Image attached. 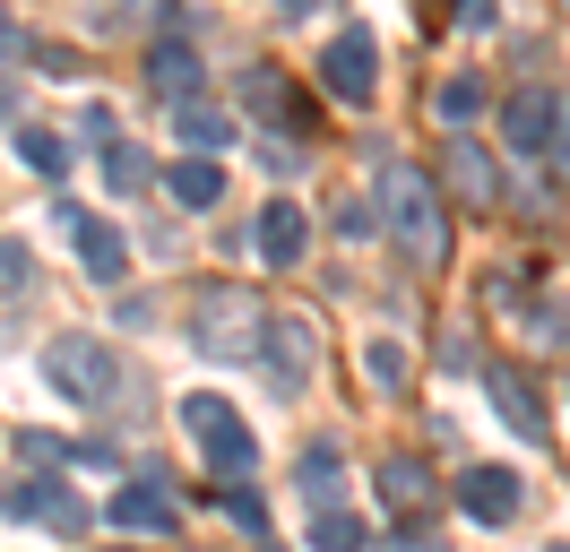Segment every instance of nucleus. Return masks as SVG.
Returning <instances> with one entry per match:
<instances>
[{
  "label": "nucleus",
  "instance_id": "nucleus-12",
  "mask_svg": "<svg viewBox=\"0 0 570 552\" xmlns=\"http://www.w3.org/2000/svg\"><path fill=\"white\" fill-rule=\"evenodd\" d=\"M303 250H312V216L294 199H268L259 207V259L285 276V268H303Z\"/></svg>",
  "mask_w": 570,
  "mask_h": 552
},
{
  "label": "nucleus",
  "instance_id": "nucleus-23",
  "mask_svg": "<svg viewBox=\"0 0 570 552\" xmlns=\"http://www.w3.org/2000/svg\"><path fill=\"white\" fill-rule=\"evenodd\" d=\"M363 372H372V388H406V345L372 337V345H363Z\"/></svg>",
  "mask_w": 570,
  "mask_h": 552
},
{
  "label": "nucleus",
  "instance_id": "nucleus-10",
  "mask_svg": "<svg viewBox=\"0 0 570 552\" xmlns=\"http://www.w3.org/2000/svg\"><path fill=\"white\" fill-rule=\"evenodd\" d=\"M519 501H528V483L510 475V466H466L459 475V510L475 518V526H510Z\"/></svg>",
  "mask_w": 570,
  "mask_h": 552
},
{
  "label": "nucleus",
  "instance_id": "nucleus-14",
  "mask_svg": "<svg viewBox=\"0 0 570 552\" xmlns=\"http://www.w3.org/2000/svg\"><path fill=\"white\" fill-rule=\"evenodd\" d=\"M174 130L190 138L199 156H225V147H234V112H225V103H208V96H181V103H174Z\"/></svg>",
  "mask_w": 570,
  "mask_h": 552
},
{
  "label": "nucleus",
  "instance_id": "nucleus-3",
  "mask_svg": "<svg viewBox=\"0 0 570 552\" xmlns=\"http://www.w3.org/2000/svg\"><path fill=\"white\" fill-rule=\"evenodd\" d=\"M181 432L199 441V457H208L216 475H250V466H259V441H250L243 406H225V397H208V388L181 397Z\"/></svg>",
  "mask_w": 570,
  "mask_h": 552
},
{
  "label": "nucleus",
  "instance_id": "nucleus-15",
  "mask_svg": "<svg viewBox=\"0 0 570 552\" xmlns=\"http://www.w3.org/2000/svg\"><path fill=\"white\" fill-rule=\"evenodd\" d=\"M147 78H156L174 103H181V96H199V52H190L181 34H165V43H147Z\"/></svg>",
  "mask_w": 570,
  "mask_h": 552
},
{
  "label": "nucleus",
  "instance_id": "nucleus-22",
  "mask_svg": "<svg viewBox=\"0 0 570 552\" xmlns=\"http://www.w3.org/2000/svg\"><path fill=\"white\" fill-rule=\"evenodd\" d=\"M105 181L121 190V199H130V190H147V156L130 147V138H112V147H105Z\"/></svg>",
  "mask_w": 570,
  "mask_h": 552
},
{
  "label": "nucleus",
  "instance_id": "nucleus-8",
  "mask_svg": "<svg viewBox=\"0 0 570 552\" xmlns=\"http://www.w3.org/2000/svg\"><path fill=\"white\" fill-rule=\"evenodd\" d=\"M553 121H562V96H553V87H519V96L501 103V147H510V156H544V147H553Z\"/></svg>",
  "mask_w": 570,
  "mask_h": 552
},
{
  "label": "nucleus",
  "instance_id": "nucleus-29",
  "mask_svg": "<svg viewBox=\"0 0 570 552\" xmlns=\"http://www.w3.org/2000/svg\"><path fill=\"white\" fill-rule=\"evenodd\" d=\"M225 510L243 518V526H268V510H259V492H243V483H234V492H225Z\"/></svg>",
  "mask_w": 570,
  "mask_h": 552
},
{
  "label": "nucleus",
  "instance_id": "nucleus-18",
  "mask_svg": "<svg viewBox=\"0 0 570 552\" xmlns=\"http://www.w3.org/2000/svg\"><path fill=\"white\" fill-rule=\"evenodd\" d=\"M312 552H372V526L355 510H321L312 518Z\"/></svg>",
  "mask_w": 570,
  "mask_h": 552
},
{
  "label": "nucleus",
  "instance_id": "nucleus-2",
  "mask_svg": "<svg viewBox=\"0 0 570 552\" xmlns=\"http://www.w3.org/2000/svg\"><path fill=\"white\" fill-rule=\"evenodd\" d=\"M268 303L259 294H243V285H199L190 294V345L199 354H216V363H259L268 354Z\"/></svg>",
  "mask_w": 570,
  "mask_h": 552
},
{
  "label": "nucleus",
  "instance_id": "nucleus-6",
  "mask_svg": "<svg viewBox=\"0 0 570 552\" xmlns=\"http://www.w3.org/2000/svg\"><path fill=\"white\" fill-rule=\"evenodd\" d=\"M484 397H493L510 441H544V388H535L519 363H484Z\"/></svg>",
  "mask_w": 570,
  "mask_h": 552
},
{
  "label": "nucleus",
  "instance_id": "nucleus-11",
  "mask_svg": "<svg viewBox=\"0 0 570 552\" xmlns=\"http://www.w3.org/2000/svg\"><path fill=\"white\" fill-rule=\"evenodd\" d=\"M441 181H450L466 207H484V216L501 207V172H493V156H484L475 138H450V147H441Z\"/></svg>",
  "mask_w": 570,
  "mask_h": 552
},
{
  "label": "nucleus",
  "instance_id": "nucleus-25",
  "mask_svg": "<svg viewBox=\"0 0 570 552\" xmlns=\"http://www.w3.org/2000/svg\"><path fill=\"white\" fill-rule=\"evenodd\" d=\"M328 225H337V241H372V234H381V199H337Z\"/></svg>",
  "mask_w": 570,
  "mask_h": 552
},
{
  "label": "nucleus",
  "instance_id": "nucleus-9",
  "mask_svg": "<svg viewBox=\"0 0 570 552\" xmlns=\"http://www.w3.org/2000/svg\"><path fill=\"white\" fill-rule=\"evenodd\" d=\"M61 225H70V250H78V268L96 276V285H121V276H130V241L112 234L105 216H78V207H61Z\"/></svg>",
  "mask_w": 570,
  "mask_h": 552
},
{
  "label": "nucleus",
  "instance_id": "nucleus-16",
  "mask_svg": "<svg viewBox=\"0 0 570 552\" xmlns=\"http://www.w3.org/2000/svg\"><path fill=\"white\" fill-rule=\"evenodd\" d=\"M165 190H174L181 207H199V216H208V207L225 199V165H216V156H181V165L165 172Z\"/></svg>",
  "mask_w": 570,
  "mask_h": 552
},
{
  "label": "nucleus",
  "instance_id": "nucleus-30",
  "mask_svg": "<svg viewBox=\"0 0 570 552\" xmlns=\"http://www.w3.org/2000/svg\"><path fill=\"white\" fill-rule=\"evenodd\" d=\"M390 552H450V544H441V535H432V526H406V535H397Z\"/></svg>",
  "mask_w": 570,
  "mask_h": 552
},
{
  "label": "nucleus",
  "instance_id": "nucleus-17",
  "mask_svg": "<svg viewBox=\"0 0 570 552\" xmlns=\"http://www.w3.org/2000/svg\"><path fill=\"white\" fill-rule=\"evenodd\" d=\"M381 501H390L397 518H415L432 501V475H424V457H381Z\"/></svg>",
  "mask_w": 570,
  "mask_h": 552
},
{
  "label": "nucleus",
  "instance_id": "nucleus-21",
  "mask_svg": "<svg viewBox=\"0 0 570 552\" xmlns=\"http://www.w3.org/2000/svg\"><path fill=\"white\" fill-rule=\"evenodd\" d=\"M243 96L259 103V112H268V121H303V103L285 96V87H277V78H268V69H243Z\"/></svg>",
  "mask_w": 570,
  "mask_h": 552
},
{
  "label": "nucleus",
  "instance_id": "nucleus-1",
  "mask_svg": "<svg viewBox=\"0 0 570 552\" xmlns=\"http://www.w3.org/2000/svg\"><path fill=\"white\" fill-rule=\"evenodd\" d=\"M381 234L415 259V268H441L450 259V190L432 181L424 165H381Z\"/></svg>",
  "mask_w": 570,
  "mask_h": 552
},
{
  "label": "nucleus",
  "instance_id": "nucleus-7",
  "mask_svg": "<svg viewBox=\"0 0 570 552\" xmlns=\"http://www.w3.org/2000/svg\"><path fill=\"white\" fill-rule=\"evenodd\" d=\"M105 518L121 526V535H174V526H181V501L165 492V475H130L121 492H112Z\"/></svg>",
  "mask_w": 570,
  "mask_h": 552
},
{
  "label": "nucleus",
  "instance_id": "nucleus-13",
  "mask_svg": "<svg viewBox=\"0 0 570 552\" xmlns=\"http://www.w3.org/2000/svg\"><path fill=\"white\" fill-rule=\"evenodd\" d=\"M268 379H277L285 397L312 379V328H303V319H277V328H268Z\"/></svg>",
  "mask_w": 570,
  "mask_h": 552
},
{
  "label": "nucleus",
  "instance_id": "nucleus-28",
  "mask_svg": "<svg viewBox=\"0 0 570 552\" xmlns=\"http://www.w3.org/2000/svg\"><path fill=\"white\" fill-rule=\"evenodd\" d=\"M544 165L570 181V103H562V121H553V147H544Z\"/></svg>",
  "mask_w": 570,
  "mask_h": 552
},
{
  "label": "nucleus",
  "instance_id": "nucleus-34",
  "mask_svg": "<svg viewBox=\"0 0 570 552\" xmlns=\"http://www.w3.org/2000/svg\"><path fill=\"white\" fill-rule=\"evenodd\" d=\"M544 552H570V544H544Z\"/></svg>",
  "mask_w": 570,
  "mask_h": 552
},
{
  "label": "nucleus",
  "instance_id": "nucleus-27",
  "mask_svg": "<svg viewBox=\"0 0 570 552\" xmlns=\"http://www.w3.org/2000/svg\"><path fill=\"white\" fill-rule=\"evenodd\" d=\"M441 121H466V112H475V103H484V87H475V78H441Z\"/></svg>",
  "mask_w": 570,
  "mask_h": 552
},
{
  "label": "nucleus",
  "instance_id": "nucleus-4",
  "mask_svg": "<svg viewBox=\"0 0 570 552\" xmlns=\"http://www.w3.org/2000/svg\"><path fill=\"white\" fill-rule=\"evenodd\" d=\"M43 379H52L61 397H78V406H105L112 379H121V363H112L105 337H52L43 345Z\"/></svg>",
  "mask_w": 570,
  "mask_h": 552
},
{
  "label": "nucleus",
  "instance_id": "nucleus-26",
  "mask_svg": "<svg viewBox=\"0 0 570 552\" xmlns=\"http://www.w3.org/2000/svg\"><path fill=\"white\" fill-rule=\"evenodd\" d=\"M27 285H36V250L18 234H0V294H27Z\"/></svg>",
  "mask_w": 570,
  "mask_h": 552
},
{
  "label": "nucleus",
  "instance_id": "nucleus-5",
  "mask_svg": "<svg viewBox=\"0 0 570 552\" xmlns=\"http://www.w3.org/2000/svg\"><path fill=\"white\" fill-rule=\"evenodd\" d=\"M321 87H328L337 103H355V112H363V103L381 96V43H372L363 27L328 34V52H321Z\"/></svg>",
  "mask_w": 570,
  "mask_h": 552
},
{
  "label": "nucleus",
  "instance_id": "nucleus-20",
  "mask_svg": "<svg viewBox=\"0 0 570 552\" xmlns=\"http://www.w3.org/2000/svg\"><path fill=\"white\" fill-rule=\"evenodd\" d=\"M294 483H303V492H312V501L328 510V492H337V448H328V441H312L303 457H294Z\"/></svg>",
  "mask_w": 570,
  "mask_h": 552
},
{
  "label": "nucleus",
  "instance_id": "nucleus-24",
  "mask_svg": "<svg viewBox=\"0 0 570 552\" xmlns=\"http://www.w3.org/2000/svg\"><path fill=\"white\" fill-rule=\"evenodd\" d=\"M43 526H61V535H87V501H70L61 483H43V501H36Z\"/></svg>",
  "mask_w": 570,
  "mask_h": 552
},
{
  "label": "nucleus",
  "instance_id": "nucleus-19",
  "mask_svg": "<svg viewBox=\"0 0 570 552\" xmlns=\"http://www.w3.org/2000/svg\"><path fill=\"white\" fill-rule=\"evenodd\" d=\"M18 165H36V172H70V138L43 130V121H27V130H18Z\"/></svg>",
  "mask_w": 570,
  "mask_h": 552
},
{
  "label": "nucleus",
  "instance_id": "nucleus-32",
  "mask_svg": "<svg viewBox=\"0 0 570 552\" xmlns=\"http://www.w3.org/2000/svg\"><path fill=\"white\" fill-rule=\"evenodd\" d=\"M277 9H285V18H303V9H321V0H277Z\"/></svg>",
  "mask_w": 570,
  "mask_h": 552
},
{
  "label": "nucleus",
  "instance_id": "nucleus-31",
  "mask_svg": "<svg viewBox=\"0 0 570 552\" xmlns=\"http://www.w3.org/2000/svg\"><path fill=\"white\" fill-rule=\"evenodd\" d=\"M27 52H36V43H27V34H18L9 18H0V61H27Z\"/></svg>",
  "mask_w": 570,
  "mask_h": 552
},
{
  "label": "nucleus",
  "instance_id": "nucleus-33",
  "mask_svg": "<svg viewBox=\"0 0 570 552\" xmlns=\"http://www.w3.org/2000/svg\"><path fill=\"white\" fill-rule=\"evenodd\" d=\"M139 9H147V18H165V9H174V0H139Z\"/></svg>",
  "mask_w": 570,
  "mask_h": 552
}]
</instances>
